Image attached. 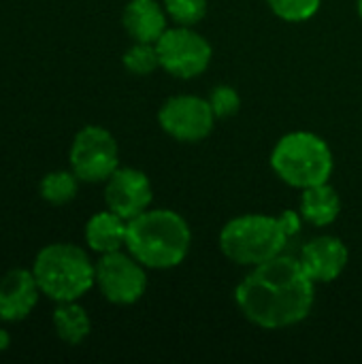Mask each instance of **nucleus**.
Returning <instances> with one entry per match:
<instances>
[{"label":"nucleus","mask_w":362,"mask_h":364,"mask_svg":"<svg viewBox=\"0 0 362 364\" xmlns=\"http://www.w3.org/2000/svg\"><path fill=\"white\" fill-rule=\"evenodd\" d=\"M358 13H361L362 17V0H358Z\"/></svg>","instance_id":"nucleus-23"},{"label":"nucleus","mask_w":362,"mask_h":364,"mask_svg":"<svg viewBox=\"0 0 362 364\" xmlns=\"http://www.w3.org/2000/svg\"><path fill=\"white\" fill-rule=\"evenodd\" d=\"M128 222L111 209L94 213L85 224V243L96 254H111L126 247Z\"/></svg>","instance_id":"nucleus-14"},{"label":"nucleus","mask_w":362,"mask_h":364,"mask_svg":"<svg viewBox=\"0 0 362 364\" xmlns=\"http://www.w3.org/2000/svg\"><path fill=\"white\" fill-rule=\"evenodd\" d=\"M241 316L258 328L280 331L303 322L316 303V282L299 258L275 256L241 279L235 290Z\"/></svg>","instance_id":"nucleus-1"},{"label":"nucleus","mask_w":362,"mask_h":364,"mask_svg":"<svg viewBox=\"0 0 362 364\" xmlns=\"http://www.w3.org/2000/svg\"><path fill=\"white\" fill-rule=\"evenodd\" d=\"M271 168L275 175L297 190L326 183L333 175L335 160L329 143L307 130L284 134L271 151Z\"/></svg>","instance_id":"nucleus-5"},{"label":"nucleus","mask_w":362,"mask_h":364,"mask_svg":"<svg viewBox=\"0 0 362 364\" xmlns=\"http://www.w3.org/2000/svg\"><path fill=\"white\" fill-rule=\"evenodd\" d=\"M209 105H211L218 119H226V117H233L239 111L241 98H239L237 90L233 85H215L211 90Z\"/></svg>","instance_id":"nucleus-21"},{"label":"nucleus","mask_w":362,"mask_h":364,"mask_svg":"<svg viewBox=\"0 0 362 364\" xmlns=\"http://www.w3.org/2000/svg\"><path fill=\"white\" fill-rule=\"evenodd\" d=\"M36 284L55 303L79 301L96 286V264L73 243H51L43 247L32 264Z\"/></svg>","instance_id":"nucleus-4"},{"label":"nucleus","mask_w":362,"mask_h":364,"mask_svg":"<svg viewBox=\"0 0 362 364\" xmlns=\"http://www.w3.org/2000/svg\"><path fill=\"white\" fill-rule=\"evenodd\" d=\"M322 0H267L269 9L284 21L290 23H299V21H307L312 19L318 9H320Z\"/></svg>","instance_id":"nucleus-19"},{"label":"nucleus","mask_w":362,"mask_h":364,"mask_svg":"<svg viewBox=\"0 0 362 364\" xmlns=\"http://www.w3.org/2000/svg\"><path fill=\"white\" fill-rule=\"evenodd\" d=\"M122 62H124L126 70L132 75H139V77L151 75L156 68H160V55H158L156 43H137L134 41V45L124 53Z\"/></svg>","instance_id":"nucleus-18"},{"label":"nucleus","mask_w":362,"mask_h":364,"mask_svg":"<svg viewBox=\"0 0 362 364\" xmlns=\"http://www.w3.org/2000/svg\"><path fill=\"white\" fill-rule=\"evenodd\" d=\"M160 68L177 79H194L203 75L211 62L209 41L190 26H173L156 41Z\"/></svg>","instance_id":"nucleus-7"},{"label":"nucleus","mask_w":362,"mask_h":364,"mask_svg":"<svg viewBox=\"0 0 362 364\" xmlns=\"http://www.w3.org/2000/svg\"><path fill=\"white\" fill-rule=\"evenodd\" d=\"M9 343H11V337H9V333L0 328V352H2V350H6V348H9Z\"/></svg>","instance_id":"nucleus-22"},{"label":"nucleus","mask_w":362,"mask_h":364,"mask_svg":"<svg viewBox=\"0 0 362 364\" xmlns=\"http://www.w3.org/2000/svg\"><path fill=\"white\" fill-rule=\"evenodd\" d=\"M53 331L58 339H62L64 343L79 346L87 339L92 331V322H90L87 311L77 301L58 303L53 311Z\"/></svg>","instance_id":"nucleus-16"},{"label":"nucleus","mask_w":362,"mask_h":364,"mask_svg":"<svg viewBox=\"0 0 362 364\" xmlns=\"http://www.w3.org/2000/svg\"><path fill=\"white\" fill-rule=\"evenodd\" d=\"M215 119L218 117L209 100L190 94L169 98L158 111L160 128L181 143H198L207 139L213 130Z\"/></svg>","instance_id":"nucleus-9"},{"label":"nucleus","mask_w":362,"mask_h":364,"mask_svg":"<svg viewBox=\"0 0 362 364\" xmlns=\"http://www.w3.org/2000/svg\"><path fill=\"white\" fill-rule=\"evenodd\" d=\"M348 247L341 239L324 235L307 241L301 250V264L316 284L335 282L348 267Z\"/></svg>","instance_id":"nucleus-11"},{"label":"nucleus","mask_w":362,"mask_h":364,"mask_svg":"<svg viewBox=\"0 0 362 364\" xmlns=\"http://www.w3.org/2000/svg\"><path fill=\"white\" fill-rule=\"evenodd\" d=\"M79 190V177L73 171H51L41 179L38 192L41 198L49 205H66L77 196Z\"/></svg>","instance_id":"nucleus-17"},{"label":"nucleus","mask_w":362,"mask_h":364,"mask_svg":"<svg viewBox=\"0 0 362 364\" xmlns=\"http://www.w3.org/2000/svg\"><path fill=\"white\" fill-rule=\"evenodd\" d=\"M70 171L85 183L107 181L119 168V147L113 134L100 126L81 128L68 151Z\"/></svg>","instance_id":"nucleus-6"},{"label":"nucleus","mask_w":362,"mask_h":364,"mask_svg":"<svg viewBox=\"0 0 362 364\" xmlns=\"http://www.w3.org/2000/svg\"><path fill=\"white\" fill-rule=\"evenodd\" d=\"M41 288L32 269H11L0 277V320L21 322L38 303Z\"/></svg>","instance_id":"nucleus-12"},{"label":"nucleus","mask_w":362,"mask_h":364,"mask_svg":"<svg viewBox=\"0 0 362 364\" xmlns=\"http://www.w3.org/2000/svg\"><path fill=\"white\" fill-rule=\"evenodd\" d=\"M303 218L299 211L282 215L245 213L233 218L220 230V252L239 267H258L284 254L288 241L301 232Z\"/></svg>","instance_id":"nucleus-2"},{"label":"nucleus","mask_w":362,"mask_h":364,"mask_svg":"<svg viewBox=\"0 0 362 364\" xmlns=\"http://www.w3.org/2000/svg\"><path fill=\"white\" fill-rule=\"evenodd\" d=\"M96 286L109 303L134 305L147 290V273L130 252L119 250L96 262Z\"/></svg>","instance_id":"nucleus-8"},{"label":"nucleus","mask_w":362,"mask_h":364,"mask_svg":"<svg viewBox=\"0 0 362 364\" xmlns=\"http://www.w3.org/2000/svg\"><path fill=\"white\" fill-rule=\"evenodd\" d=\"M154 190L149 177L139 168H117L105 181V205L126 222L149 209Z\"/></svg>","instance_id":"nucleus-10"},{"label":"nucleus","mask_w":362,"mask_h":364,"mask_svg":"<svg viewBox=\"0 0 362 364\" xmlns=\"http://www.w3.org/2000/svg\"><path fill=\"white\" fill-rule=\"evenodd\" d=\"M299 213L305 222L314 226H331L341 213V198L333 186L320 183L303 190Z\"/></svg>","instance_id":"nucleus-15"},{"label":"nucleus","mask_w":362,"mask_h":364,"mask_svg":"<svg viewBox=\"0 0 362 364\" xmlns=\"http://www.w3.org/2000/svg\"><path fill=\"white\" fill-rule=\"evenodd\" d=\"M169 19L177 26H194L207 15V0H162Z\"/></svg>","instance_id":"nucleus-20"},{"label":"nucleus","mask_w":362,"mask_h":364,"mask_svg":"<svg viewBox=\"0 0 362 364\" xmlns=\"http://www.w3.org/2000/svg\"><path fill=\"white\" fill-rule=\"evenodd\" d=\"M192 245V232L183 215L173 209H147L128 220L126 250L145 267L166 271L179 267Z\"/></svg>","instance_id":"nucleus-3"},{"label":"nucleus","mask_w":362,"mask_h":364,"mask_svg":"<svg viewBox=\"0 0 362 364\" xmlns=\"http://www.w3.org/2000/svg\"><path fill=\"white\" fill-rule=\"evenodd\" d=\"M169 15L158 0H130L124 6L122 23L137 43H156L166 32Z\"/></svg>","instance_id":"nucleus-13"}]
</instances>
